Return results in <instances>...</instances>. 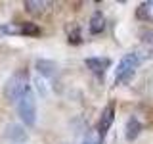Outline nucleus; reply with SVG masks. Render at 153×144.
<instances>
[{"label": "nucleus", "instance_id": "7ed1b4c3", "mask_svg": "<svg viewBox=\"0 0 153 144\" xmlns=\"http://www.w3.org/2000/svg\"><path fill=\"white\" fill-rule=\"evenodd\" d=\"M142 58L138 56V52H130V54H124L123 60L117 65V73H115V83H128L134 75V69L140 65Z\"/></svg>", "mask_w": 153, "mask_h": 144}, {"label": "nucleus", "instance_id": "39448f33", "mask_svg": "<svg viewBox=\"0 0 153 144\" xmlns=\"http://www.w3.org/2000/svg\"><path fill=\"white\" fill-rule=\"evenodd\" d=\"M4 136H6V140L13 142V144H21L27 140V133L25 129L21 127V125H16V123H10L6 127V133H4Z\"/></svg>", "mask_w": 153, "mask_h": 144}, {"label": "nucleus", "instance_id": "ddd939ff", "mask_svg": "<svg viewBox=\"0 0 153 144\" xmlns=\"http://www.w3.org/2000/svg\"><path fill=\"white\" fill-rule=\"evenodd\" d=\"M142 40L147 46V52L153 50V31H142Z\"/></svg>", "mask_w": 153, "mask_h": 144}, {"label": "nucleus", "instance_id": "f8f14e48", "mask_svg": "<svg viewBox=\"0 0 153 144\" xmlns=\"http://www.w3.org/2000/svg\"><path fill=\"white\" fill-rule=\"evenodd\" d=\"M19 33H23V35H31V37H35L40 33V29H38L35 23H31V21H25L21 25V29H19Z\"/></svg>", "mask_w": 153, "mask_h": 144}, {"label": "nucleus", "instance_id": "9d476101", "mask_svg": "<svg viewBox=\"0 0 153 144\" xmlns=\"http://www.w3.org/2000/svg\"><path fill=\"white\" fill-rule=\"evenodd\" d=\"M136 17L140 21H151L153 23V0L149 2H142L136 10Z\"/></svg>", "mask_w": 153, "mask_h": 144}, {"label": "nucleus", "instance_id": "9b49d317", "mask_svg": "<svg viewBox=\"0 0 153 144\" xmlns=\"http://www.w3.org/2000/svg\"><path fill=\"white\" fill-rule=\"evenodd\" d=\"M36 69H38V73H40V75L52 77V75H56L57 65L54 64V62H50V60H36Z\"/></svg>", "mask_w": 153, "mask_h": 144}, {"label": "nucleus", "instance_id": "f257e3e1", "mask_svg": "<svg viewBox=\"0 0 153 144\" xmlns=\"http://www.w3.org/2000/svg\"><path fill=\"white\" fill-rule=\"evenodd\" d=\"M29 90V73L27 69H17L4 85V96L10 102H16Z\"/></svg>", "mask_w": 153, "mask_h": 144}, {"label": "nucleus", "instance_id": "0eeeda50", "mask_svg": "<svg viewBox=\"0 0 153 144\" xmlns=\"http://www.w3.org/2000/svg\"><path fill=\"white\" fill-rule=\"evenodd\" d=\"M23 6H25V10L31 16H42L50 8V2H46V0H25Z\"/></svg>", "mask_w": 153, "mask_h": 144}, {"label": "nucleus", "instance_id": "1a4fd4ad", "mask_svg": "<svg viewBox=\"0 0 153 144\" xmlns=\"http://www.w3.org/2000/svg\"><path fill=\"white\" fill-rule=\"evenodd\" d=\"M88 29H90V33H92V35H100V33H102L103 29H105V17H103V14L100 12V10L92 14Z\"/></svg>", "mask_w": 153, "mask_h": 144}, {"label": "nucleus", "instance_id": "f03ea898", "mask_svg": "<svg viewBox=\"0 0 153 144\" xmlns=\"http://www.w3.org/2000/svg\"><path fill=\"white\" fill-rule=\"evenodd\" d=\"M17 115L27 127H33L36 123V98L31 88L17 100Z\"/></svg>", "mask_w": 153, "mask_h": 144}, {"label": "nucleus", "instance_id": "20e7f679", "mask_svg": "<svg viewBox=\"0 0 153 144\" xmlns=\"http://www.w3.org/2000/svg\"><path fill=\"white\" fill-rule=\"evenodd\" d=\"M115 121V106L113 104H109V106H105V110L102 112V115H100V121H98V129H96V133H98V136L105 138V134H107L109 131V127L113 125Z\"/></svg>", "mask_w": 153, "mask_h": 144}, {"label": "nucleus", "instance_id": "6e6552de", "mask_svg": "<svg viewBox=\"0 0 153 144\" xmlns=\"http://www.w3.org/2000/svg\"><path fill=\"white\" fill-rule=\"evenodd\" d=\"M142 123L138 121V117H130L126 121V127H124V136H126V140H136L138 138V134L142 133Z\"/></svg>", "mask_w": 153, "mask_h": 144}, {"label": "nucleus", "instance_id": "423d86ee", "mask_svg": "<svg viewBox=\"0 0 153 144\" xmlns=\"http://www.w3.org/2000/svg\"><path fill=\"white\" fill-rule=\"evenodd\" d=\"M84 65L88 67L92 73L103 75L105 69H109V65H111V60H109V58H86Z\"/></svg>", "mask_w": 153, "mask_h": 144}]
</instances>
